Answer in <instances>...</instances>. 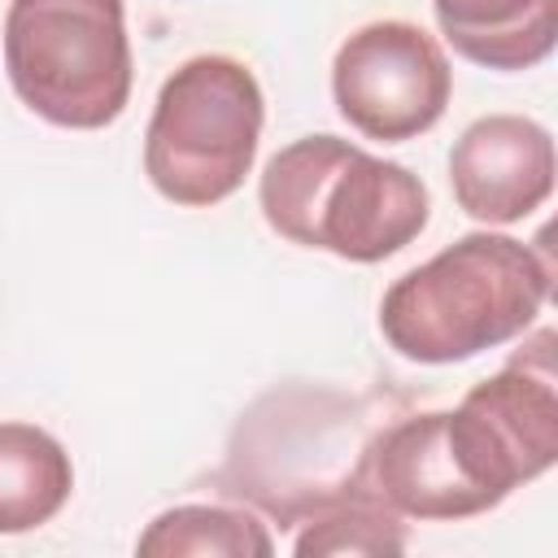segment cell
<instances>
[{"label": "cell", "instance_id": "cell-5", "mask_svg": "<svg viewBox=\"0 0 558 558\" xmlns=\"http://www.w3.org/2000/svg\"><path fill=\"white\" fill-rule=\"evenodd\" d=\"M445 427L471 484L501 506L519 484L545 475L558 458V371L554 331H536L493 379L475 384Z\"/></svg>", "mask_w": 558, "mask_h": 558}, {"label": "cell", "instance_id": "cell-9", "mask_svg": "<svg viewBox=\"0 0 558 558\" xmlns=\"http://www.w3.org/2000/svg\"><path fill=\"white\" fill-rule=\"evenodd\" d=\"M74 488L70 453L35 423H0V536L48 523Z\"/></svg>", "mask_w": 558, "mask_h": 558}, {"label": "cell", "instance_id": "cell-8", "mask_svg": "<svg viewBox=\"0 0 558 558\" xmlns=\"http://www.w3.org/2000/svg\"><path fill=\"white\" fill-rule=\"evenodd\" d=\"M458 57L488 70H532L554 52L558 0H432Z\"/></svg>", "mask_w": 558, "mask_h": 558}, {"label": "cell", "instance_id": "cell-3", "mask_svg": "<svg viewBox=\"0 0 558 558\" xmlns=\"http://www.w3.org/2000/svg\"><path fill=\"white\" fill-rule=\"evenodd\" d=\"M266 100L253 70L205 52L183 61L157 92L144 131V174L174 205H218L253 170Z\"/></svg>", "mask_w": 558, "mask_h": 558}, {"label": "cell", "instance_id": "cell-11", "mask_svg": "<svg viewBox=\"0 0 558 558\" xmlns=\"http://www.w3.org/2000/svg\"><path fill=\"white\" fill-rule=\"evenodd\" d=\"M292 549L301 558L310 554H401L405 532H401V514L357 484L353 493L314 510Z\"/></svg>", "mask_w": 558, "mask_h": 558}, {"label": "cell", "instance_id": "cell-1", "mask_svg": "<svg viewBox=\"0 0 558 558\" xmlns=\"http://www.w3.org/2000/svg\"><path fill=\"white\" fill-rule=\"evenodd\" d=\"M549 283L554 262L545 253L471 231L384 292L379 331L410 362H466L527 331L549 301Z\"/></svg>", "mask_w": 558, "mask_h": 558}, {"label": "cell", "instance_id": "cell-10", "mask_svg": "<svg viewBox=\"0 0 558 558\" xmlns=\"http://www.w3.org/2000/svg\"><path fill=\"white\" fill-rule=\"evenodd\" d=\"M148 558H266L275 554L270 532L235 506H174L161 510L135 545Z\"/></svg>", "mask_w": 558, "mask_h": 558}, {"label": "cell", "instance_id": "cell-6", "mask_svg": "<svg viewBox=\"0 0 558 558\" xmlns=\"http://www.w3.org/2000/svg\"><path fill=\"white\" fill-rule=\"evenodd\" d=\"M453 70L440 44L401 17L357 26L331 61V96L340 118L366 140H414L432 131L449 105Z\"/></svg>", "mask_w": 558, "mask_h": 558}, {"label": "cell", "instance_id": "cell-7", "mask_svg": "<svg viewBox=\"0 0 558 558\" xmlns=\"http://www.w3.org/2000/svg\"><path fill=\"white\" fill-rule=\"evenodd\" d=\"M453 201L480 222H519L554 192V140L519 113L471 122L449 153Z\"/></svg>", "mask_w": 558, "mask_h": 558}, {"label": "cell", "instance_id": "cell-2", "mask_svg": "<svg viewBox=\"0 0 558 558\" xmlns=\"http://www.w3.org/2000/svg\"><path fill=\"white\" fill-rule=\"evenodd\" d=\"M270 231L344 262H384L427 227V187L401 161L371 157L340 135L279 148L257 183Z\"/></svg>", "mask_w": 558, "mask_h": 558}, {"label": "cell", "instance_id": "cell-4", "mask_svg": "<svg viewBox=\"0 0 558 558\" xmlns=\"http://www.w3.org/2000/svg\"><path fill=\"white\" fill-rule=\"evenodd\" d=\"M4 70L26 109L52 126L100 131L131 100L122 0H13Z\"/></svg>", "mask_w": 558, "mask_h": 558}]
</instances>
